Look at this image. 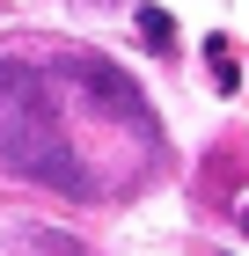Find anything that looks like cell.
Wrapping results in <instances>:
<instances>
[{
	"mask_svg": "<svg viewBox=\"0 0 249 256\" xmlns=\"http://www.w3.org/2000/svg\"><path fill=\"white\" fill-rule=\"evenodd\" d=\"M0 161L22 168V176H37V183H52V190H66V198H88V190H96L88 168H81V154L59 139V124L37 110V80L15 74L8 59H0Z\"/></svg>",
	"mask_w": 249,
	"mask_h": 256,
	"instance_id": "obj_1",
	"label": "cell"
},
{
	"mask_svg": "<svg viewBox=\"0 0 249 256\" xmlns=\"http://www.w3.org/2000/svg\"><path fill=\"white\" fill-rule=\"evenodd\" d=\"M74 74H81V88H88L96 102H110V110H117L125 124H147V96H139V88H132L125 74H117L110 59H81Z\"/></svg>",
	"mask_w": 249,
	"mask_h": 256,
	"instance_id": "obj_2",
	"label": "cell"
},
{
	"mask_svg": "<svg viewBox=\"0 0 249 256\" xmlns=\"http://www.w3.org/2000/svg\"><path fill=\"white\" fill-rule=\"evenodd\" d=\"M139 37H147L154 52H176V22L161 15V8H139Z\"/></svg>",
	"mask_w": 249,
	"mask_h": 256,
	"instance_id": "obj_3",
	"label": "cell"
},
{
	"mask_svg": "<svg viewBox=\"0 0 249 256\" xmlns=\"http://www.w3.org/2000/svg\"><path fill=\"white\" fill-rule=\"evenodd\" d=\"M212 88H220V96H234V88H242V74L227 66V44H212Z\"/></svg>",
	"mask_w": 249,
	"mask_h": 256,
	"instance_id": "obj_4",
	"label": "cell"
},
{
	"mask_svg": "<svg viewBox=\"0 0 249 256\" xmlns=\"http://www.w3.org/2000/svg\"><path fill=\"white\" fill-rule=\"evenodd\" d=\"M242 234H249V205H242Z\"/></svg>",
	"mask_w": 249,
	"mask_h": 256,
	"instance_id": "obj_5",
	"label": "cell"
}]
</instances>
